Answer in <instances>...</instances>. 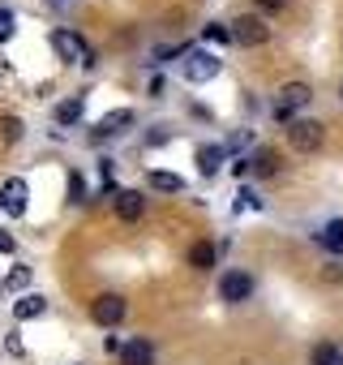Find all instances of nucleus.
<instances>
[{
	"label": "nucleus",
	"mask_w": 343,
	"mask_h": 365,
	"mask_svg": "<svg viewBox=\"0 0 343 365\" xmlns=\"http://www.w3.org/2000/svg\"><path fill=\"white\" fill-rule=\"evenodd\" d=\"M236 211H262V198H258L249 185H241V194H236Z\"/></svg>",
	"instance_id": "24"
},
{
	"label": "nucleus",
	"mask_w": 343,
	"mask_h": 365,
	"mask_svg": "<svg viewBox=\"0 0 343 365\" xmlns=\"http://www.w3.org/2000/svg\"><path fill=\"white\" fill-rule=\"evenodd\" d=\"M133 120H137V112H133V108H116V112H107V116H103V120L90 129V142H107V138H120V133H125Z\"/></svg>",
	"instance_id": "9"
},
{
	"label": "nucleus",
	"mask_w": 343,
	"mask_h": 365,
	"mask_svg": "<svg viewBox=\"0 0 343 365\" xmlns=\"http://www.w3.org/2000/svg\"><path fill=\"white\" fill-rule=\"evenodd\" d=\"M48 314V297L43 292H22L18 301H14V318L18 322H35V318H43Z\"/></svg>",
	"instance_id": "12"
},
{
	"label": "nucleus",
	"mask_w": 343,
	"mask_h": 365,
	"mask_svg": "<svg viewBox=\"0 0 343 365\" xmlns=\"http://www.w3.org/2000/svg\"><path fill=\"white\" fill-rule=\"evenodd\" d=\"M194 163H198L202 176H219L223 163H228V146H223V142H202L198 155H194Z\"/></svg>",
	"instance_id": "10"
},
{
	"label": "nucleus",
	"mask_w": 343,
	"mask_h": 365,
	"mask_svg": "<svg viewBox=\"0 0 343 365\" xmlns=\"http://www.w3.org/2000/svg\"><path fill=\"white\" fill-rule=\"evenodd\" d=\"M52 52H56V61H65V65L95 69V52H90V43H86L78 31H69V26H56V31H52Z\"/></svg>",
	"instance_id": "1"
},
{
	"label": "nucleus",
	"mask_w": 343,
	"mask_h": 365,
	"mask_svg": "<svg viewBox=\"0 0 343 365\" xmlns=\"http://www.w3.org/2000/svg\"><path fill=\"white\" fill-rule=\"evenodd\" d=\"M309 103H313V86H309V82H287V86L279 91V99H275V120H279V125H292L296 112H305Z\"/></svg>",
	"instance_id": "3"
},
{
	"label": "nucleus",
	"mask_w": 343,
	"mask_h": 365,
	"mask_svg": "<svg viewBox=\"0 0 343 365\" xmlns=\"http://www.w3.org/2000/svg\"><path fill=\"white\" fill-rule=\"evenodd\" d=\"M339 365H343V356H339Z\"/></svg>",
	"instance_id": "31"
},
{
	"label": "nucleus",
	"mask_w": 343,
	"mask_h": 365,
	"mask_svg": "<svg viewBox=\"0 0 343 365\" xmlns=\"http://www.w3.org/2000/svg\"><path fill=\"white\" fill-rule=\"evenodd\" d=\"M215 262H219V245L215 241H198L189 250V267L194 271H215Z\"/></svg>",
	"instance_id": "17"
},
{
	"label": "nucleus",
	"mask_w": 343,
	"mask_h": 365,
	"mask_svg": "<svg viewBox=\"0 0 343 365\" xmlns=\"http://www.w3.org/2000/svg\"><path fill=\"white\" fill-rule=\"evenodd\" d=\"M14 31H18L14 9H0V43H9V39H14Z\"/></svg>",
	"instance_id": "25"
},
{
	"label": "nucleus",
	"mask_w": 343,
	"mask_h": 365,
	"mask_svg": "<svg viewBox=\"0 0 343 365\" xmlns=\"http://www.w3.org/2000/svg\"><path fill=\"white\" fill-rule=\"evenodd\" d=\"M287 5V0H258V9H266V14H279Z\"/></svg>",
	"instance_id": "27"
},
{
	"label": "nucleus",
	"mask_w": 343,
	"mask_h": 365,
	"mask_svg": "<svg viewBox=\"0 0 343 365\" xmlns=\"http://www.w3.org/2000/svg\"><path fill=\"white\" fill-rule=\"evenodd\" d=\"M322 142H326V125H322V120L296 116V120L287 125V146H292V150H300V155H313Z\"/></svg>",
	"instance_id": "5"
},
{
	"label": "nucleus",
	"mask_w": 343,
	"mask_h": 365,
	"mask_svg": "<svg viewBox=\"0 0 343 365\" xmlns=\"http://www.w3.org/2000/svg\"><path fill=\"white\" fill-rule=\"evenodd\" d=\"M326 279H330V284H343V267H339V262H330V267H326Z\"/></svg>",
	"instance_id": "28"
},
{
	"label": "nucleus",
	"mask_w": 343,
	"mask_h": 365,
	"mask_svg": "<svg viewBox=\"0 0 343 365\" xmlns=\"http://www.w3.org/2000/svg\"><path fill=\"white\" fill-rule=\"evenodd\" d=\"M116 215H120L125 224H137V220L146 215V194H142V190H120V194H116Z\"/></svg>",
	"instance_id": "11"
},
{
	"label": "nucleus",
	"mask_w": 343,
	"mask_h": 365,
	"mask_svg": "<svg viewBox=\"0 0 343 365\" xmlns=\"http://www.w3.org/2000/svg\"><path fill=\"white\" fill-rule=\"evenodd\" d=\"M90 202V180H86V172H69V207H86Z\"/></svg>",
	"instance_id": "18"
},
{
	"label": "nucleus",
	"mask_w": 343,
	"mask_h": 365,
	"mask_svg": "<svg viewBox=\"0 0 343 365\" xmlns=\"http://www.w3.org/2000/svg\"><path fill=\"white\" fill-rule=\"evenodd\" d=\"M275 168H279V155H275V150H258V155L249 159V172H253V176H270Z\"/></svg>",
	"instance_id": "23"
},
{
	"label": "nucleus",
	"mask_w": 343,
	"mask_h": 365,
	"mask_svg": "<svg viewBox=\"0 0 343 365\" xmlns=\"http://www.w3.org/2000/svg\"><path fill=\"white\" fill-rule=\"evenodd\" d=\"M253 292H258V284H253V275H249L245 267H228V271L219 275V301H223V305H245Z\"/></svg>",
	"instance_id": "4"
},
{
	"label": "nucleus",
	"mask_w": 343,
	"mask_h": 365,
	"mask_svg": "<svg viewBox=\"0 0 343 365\" xmlns=\"http://www.w3.org/2000/svg\"><path fill=\"white\" fill-rule=\"evenodd\" d=\"M313 241L330 254V258H343V220H330V224H322L317 232H313Z\"/></svg>",
	"instance_id": "15"
},
{
	"label": "nucleus",
	"mask_w": 343,
	"mask_h": 365,
	"mask_svg": "<svg viewBox=\"0 0 343 365\" xmlns=\"http://www.w3.org/2000/svg\"><path fill=\"white\" fill-rule=\"evenodd\" d=\"M52 116H56V125H60V129H73V125H82V116H86V99H82V95H69V99H60V103H56V112H52Z\"/></svg>",
	"instance_id": "14"
},
{
	"label": "nucleus",
	"mask_w": 343,
	"mask_h": 365,
	"mask_svg": "<svg viewBox=\"0 0 343 365\" xmlns=\"http://www.w3.org/2000/svg\"><path fill=\"white\" fill-rule=\"evenodd\" d=\"M31 207V185H26V176H9L5 185H0V211H5L9 220H22Z\"/></svg>",
	"instance_id": "6"
},
{
	"label": "nucleus",
	"mask_w": 343,
	"mask_h": 365,
	"mask_svg": "<svg viewBox=\"0 0 343 365\" xmlns=\"http://www.w3.org/2000/svg\"><path fill=\"white\" fill-rule=\"evenodd\" d=\"M31 284H35V267H26V262H18V267L5 275V288H9V292H26Z\"/></svg>",
	"instance_id": "20"
},
{
	"label": "nucleus",
	"mask_w": 343,
	"mask_h": 365,
	"mask_svg": "<svg viewBox=\"0 0 343 365\" xmlns=\"http://www.w3.org/2000/svg\"><path fill=\"white\" fill-rule=\"evenodd\" d=\"M202 43L228 48V43H232V22H206V26H202Z\"/></svg>",
	"instance_id": "19"
},
{
	"label": "nucleus",
	"mask_w": 343,
	"mask_h": 365,
	"mask_svg": "<svg viewBox=\"0 0 343 365\" xmlns=\"http://www.w3.org/2000/svg\"><path fill=\"white\" fill-rule=\"evenodd\" d=\"M120 365H154V344H150L146 335H133V339H125Z\"/></svg>",
	"instance_id": "13"
},
{
	"label": "nucleus",
	"mask_w": 343,
	"mask_h": 365,
	"mask_svg": "<svg viewBox=\"0 0 343 365\" xmlns=\"http://www.w3.org/2000/svg\"><path fill=\"white\" fill-rule=\"evenodd\" d=\"M219 69H223V56H219V52H211V48H189V56L181 61V73H185V82H194V86L215 82V78H219Z\"/></svg>",
	"instance_id": "2"
},
{
	"label": "nucleus",
	"mask_w": 343,
	"mask_h": 365,
	"mask_svg": "<svg viewBox=\"0 0 343 365\" xmlns=\"http://www.w3.org/2000/svg\"><path fill=\"white\" fill-rule=\"evenodd\" d=\"M266 39H270V26H266L262 18L241 14V18L232 22V43H241V48H262Z\"/></svg>",
	"instance_id": "7"
},
{
	"label": "nucleus",
	"mask_w": 343,
	"mask_h": 365,
	"mask_svg": "<svg viewBox=\"0 0 343 365\" xmlns=\"http://www.w3.org/2000/svg\"><path fill=\"white\" fill-rule=\"evenodd\" d=\"M339 99H343V86H339Z\"/></svg>",
	"instance_id": "30"
},
{
	"label": "nucleus",
	"mask_w": 343,
	"mask_h": 365,
	"mask_svg": "<svg viewBox=\"0 0 343 365\" xmlns=\"http://www.w3.org/2000/svg\"><path fill=\"white\" fill-rule=\"evenodd\" d=\"M14 250H18V241L9 232H0V254H14Z\"/></svg>",
	"instance_id": "29"
},
{
	"label": "nucleus",
	"mask_w": 343,
	"mask_h": 365,
	"mask_svg": "<svg viewBox=\"0 0 343 365\" xmlns=\"http://www.w3.org/2000/svg\"><path fill=\"white\" fill-rule=\"evenodd\" d=\"M22 133H26V120H22V116H0V142L18 146V142H22Z\"/></svg>",
	"instance_id": "21"
},
{
	"label": "nucleus",
	"mask_w": 343,
	"mask_h": 365,
	"mask_svg": "<svg viewBox=\"0 0 343 365\" xmlns=\"http://www.w3.org/2000/svg\"><path fill=\"white\" fill-rule=\"evenodd\" d=\"M339 348L330 344V339H322V344H313V352H309V365H339Z\"/></svg>",
	"instance_id": "22"
},
{
	"label": "nucleus",
	"mask_w": 343,
	"mask_h": 365,
	"mask_svg": "<svg viewBox=\"0 0 343 365\" xmlns=\"http://www.w3.org/2000/svg\"><path fill=\"white\" fill-rule=\"evenodd\" d=\"M125 314H129V305H125V297H116V292H103V297H95L90 301V318L99 322V327H120L125 322Z\"/></svg>",
	"instance_id": "8"
},
{
	"label": "nucleus",
	"mask_w": 343,
	"mask_h": 365,
	"mask_svg": "<svg viewBox=\"0 0 343 365\" xmlns=\"http://www.w3.org/2000/svg\"><path fill=\"white\" fill-rule=\"evenodd\" d=\"M146 185H150L154 194H185V176H181V172H167V168H154V172L146 176Z\"/></svg>",
	"instance_id": "16"
},
{
	"label": "nucleus",
	"mask_w": 343,
	"mask_h": 365,
	"mask_svg": "<svg viewBox=\"0 0 343 365\" xmlns=\"http://www.w3.org/2000/svg\"><path fill=\"white\" fill-rule=\"evenodd\" d=\"M103 352H107V356H120V352H125V339H120V335H103Z\"/></svg>",
	"instance_id": "26"
}]
</instances>
